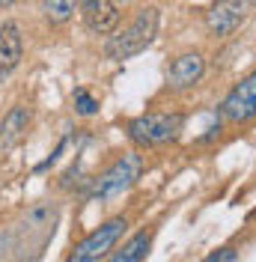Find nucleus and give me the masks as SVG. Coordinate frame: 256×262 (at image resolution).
<instances>
[{"mask_svg": "<svg viewBox=\"0 0 256 262\" xmlns=\"http://www.w3.org/2000/svg\"><path fill=\"white\" fill-rule=\"evenodd\" d=\"M158 24H161V15H158L155 6L140 9L125 30H119L116 36H111V42H108V48H104L108 57H111V60H128V57L146 51L152 45V39L158 36Z\"/></svg>", "mask_w": 256, "mask_h": 262, "instance_id": "1", "label": "nucleus"}, {"mask_svg": "<svg viewBox=\"0 0 256 262\" xmlns=\"http://www.w3.org/2000/svg\"><path fill=\"white\" fill-rule=\"evenodd\" d=\"M140 170H143V158H140L137 152H128L122 158H116V161L96 179V185H93V200H96V203H108L113 196L125 194L128 188L137 182Z\"/></svg>", "mask_w": 256, "mask_h": 262, "instance_id": "2", "label": "nucleus"}, {"mask_svg": "<svg viewBox=\"0 0 256 262\" xmlns=\"http://www.w3.org/2000/svg\"><path fill=\"white\" fill-rule=\"evenodd\" d=\"M182 122H185L182 114H143L131 119L128 134L137 146H161V143L176 140L179 131H182Z\"/></svg>", "mask_w": 256, "mask_h": 262, "instance_id": "3", "label": "nucleus"}, {"mask_svg": "<svg viewBox=\"0 0 256 262\" xmlns=\"http://www.w3.org/2000/svg\"><path fill=\"white\" fill-rule=\"evenodd\" d=\"M125 217H113L108 224H101L98 229H93L80 245H75V250L69 253L66 262H98L101 256H108V250H113V245L122 238L125 232Z\"/></svg>", "mask_w": 256, "mask_h": 262, "instance_id": "4", "label": "nucleus"}, {"mask_svg": "<svg viewBox=\"0 0 256 262\" xmlns=\"http://www.w3.org/2000/svg\"><path fill=\"white\" fill-rule=\"evenodd\" d=\"M221 114L229 122H247V119H253L256 116V72L247 75L241 83H236L229 90V96L221 104Z\"/></svg>", "mask_w": 256, "mask_h": 262, "instance_id": "5", "label": "nucleus"}, {"mask_svg": "<svg viewBox=\"0 0 256 262\" xmlns=\"http://www.w3.org/2000/svg\"><path fill=\"white\" fill-rule=\"evenodd\" d=\"M78 12L80 21L87 24V30L93 33H111L119 21L113 0H78Z\"/></svg>", "mask_w": 256, "mask_h": 262, "instance_id": "6", "label": "nucleus"}, {"mask_svg": "<svg viewBox=\"0 0 256 262\" xmlns=\"http://www.w3.org/2000/svg\"><path fill=\"white\" fill-rule=\"evenodd\" d=\"M244 21V0H218L206 12V24L215 36H229Z\"/></svg>", "mask_w": 256, "mask_h": 262, "instance_id": "7", "label": "nucleus"}, {"mask_svg": "<svg viewBox=\"0 0 256 262\" xmlns=\"http://www.w3.org/2000/svg\"><path fill=\"white\" fill-rule=\"evenodd\" d=\"M203 72H206V60H203V54L188 51V54H182L176 63L170 66V72H167V83H170L173 90H188V86H194V83L203 78Z\"/></svg>", "mask_w": 256, "mask_h": 262, "instance_id": "8", "label": "nucleus"}, {"mask_svg": "<svg viewBox=\"0 0 256 262\" xmlns=\"http://www.w3.org/2000/svg\"><path fill=\"white\" fill-rule=\"evenodd\" d=\"M21 54H24V42H21V30L18 24H3L0 30V83L6 81L21 63Z\"/></svg>", "mask_w": 256, "mask_h": 262, "instance_id": "9", "label": "nucleus"}, {"mask_svg": "<svg viewBox=\"0 0 256 262\" xmlns=\"http://www.w3.org/2000/svg\"><path fill=\"white\" fill-rule=\"evenodd\" d=\"M27 125H30L27 107H12L9 114L3 116V122H0V149L6 152V149L18 146L24 140V134H27Z\"/></svg>", "mask_w": 256, "mask_h": 262, "instance_id": "10", "label": "nucleus"}, {"mask_svg": "<svg viewBox=\"0 0 256 262\" xmlns=\"http://www.w3.org/2000/svg\"><path fill=\"white\" fill-rule=\"evenodd\" d=\"M149 245H152V232H137V235H131L108 262H143L146 253H149Z\"/></svg>", "mask_w": 256, "mask_h": 262, "instance_id": "11", "label": "nucleus"}, {"mask_svg": "<svg viewBox=\"0 0 256 262\" xmlns=\"http://www.w3.org/2000/svg\"><path fill=\"white\" fill-rule=\"evenodd\" d=\"M75 3L78 0H39L45 18L54 21V24H63V21H69V18L75 15Z\"/></svg>", "mask_w": 256, "mask_h": 262, "instance_id": "12", "label": "nucleus"}, {"mask_svg": "<svg viewBox=\"0 0 256 262\" xmlns=\"http://www.w3.org/2000/svg\"><path fill=\"white\" fill-rule=\"evenodd\" d=\"M75 107H78V114H83V116H93L98 111V101L87 90H78L75 93Z\"/></svg>", "mask_w": 256, "mask_h": 262, "instance_id": "13", "label": "nucleus"}, {"mask_svg": "<svg viewBox=\"0 0 256 262\" xmlns=\"http://www.w3.org/2000/svg\"><path fill=\"white\" fill-rule=\"evenodd\" d=\"M239 259V253L232 250V247H221V250H215V253H208L203 262H236Z\"/></svg>", "mask_w": 256, "mask_h": 262, "instance_id": "14", "label": "nucleus"}, {"mask_svg": "<svg viewBox=\"0 0 256 262\" xmlns=\"http://www.w3.org/2000/svg\"><path fill=\"white\" fill-rule=\"evenodd\" d=\"M15 0H0V9H6V6H12Z\"/></svg>", "mask_w": 256, "mask_h": 262, "instance_id": "15", "label": "nucleus"}, {"mask_svg": "<svg viewBox=\"0 0 256 262\" xmlns=\"http://www.w3.org/2000/svg\"><path fill=\"white\" fill-rule=\"evenodd\" d=\"M250 3H253V6H256V0H250Z\"/></svg>", "mask_w": 256, "mask_h": 262, "instance_id": "16", "label": "nucleus"}, {"mask_svg": "<svg viewBox=\"0 0 256 262\" xmlns=\"http://www.w3.org/2000/svg\"><path fill=\"white\" fill-rule=\"evenodd\" d=\"M0 247H3V242H0Z\"/></svg>", "mask_w": 256, "mask_h": 262, "instance_id": "17", "label": "nucleus"}, {"mask_svg": "<svg viewBox=\"0 0 256 262\" xmlns=\"http://www.w3.org/2000/svg\"><path fill=\"white\" fill-rule=\"evenodd\" d=\"M122 3H125V0H122Z\"/></svg>", "mask_w": 256, "mask_h": 262, "instance_id": "18", "label": "nucleus"}]
</instances>
